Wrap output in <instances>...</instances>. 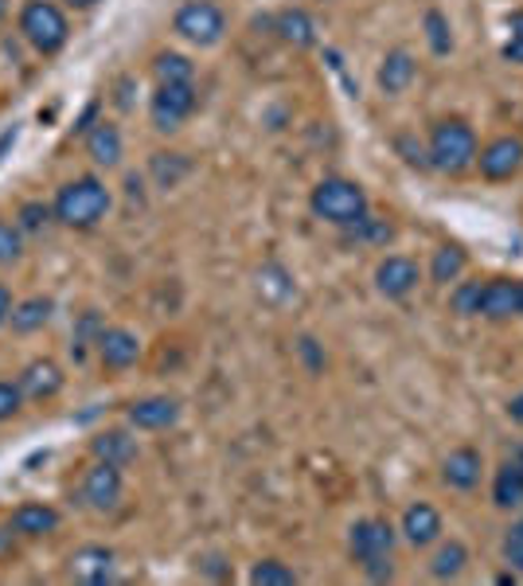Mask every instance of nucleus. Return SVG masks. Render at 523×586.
Instances as JSON below:
<instances>
[{
	"label": "nucleus",
	"mask_w": 523,
	"mask_h": 586,
	"mask_svg": "<svg viewBox=\"0 0 523 586\" xmlns=\"http://www.w3.org/2000/svg\"><path fill=\"white\" fill-rule=\"evenodd\" d=\"M246 583H254V586H297V571H293L290 563H281V559H258V563L251 566Z\"/></svg>",
	"instance_id": "7c9ffc66"
},
{
	"label": "nucleus",
	"mask_w": 523,
	"mask_h": 586,
	"mask_svg": "<svg viewBox=\"0 0 523 586\" xmlns=\"http://www.w3.org/2000/svg\"><path fill=\"white\" fill-rule=\"evenodd\" d=\"M426 566L437 583H449V578H457L469 566V547L461 544V539H437L434 556H430Z\"/></svg>",
	"instance_id": "a878e982"
},
{
	"label": "nucleus",
	"mask_w": 523,
	"mask_h": 586,
	"mask_svg": "<svg viewBox=\"0 0 523 586\" xmlns=\"http://www.w3.org/2000/svg\"><path fill=\"white\" fill-rule=\"evenodd\" d=\"M102 0H63V9H71V12H90V9H98Z\"/></svg>",
	"instance_id": "de8ad7c7"
},
{
	"label": "nucleus",
	"mask_w": 523,
	"mask_h": 586,
	"mask_svg": "<svg viewBox=\"0 0 523 586\" xmlns=\"http://www.w3.org/2000/svg\"><path fill=\"white\" fill-rule=\"evenodd\" d=\"M28 407L24 399V391H20L16 380H0V422H12L20 419V410Z\"/></svg>",
	"instance_id": "58836bf2"
},
{
	"label": "nucleus",
	"mask_w": 523,
	"mask_h": 586,
	"mask_svg": "<svg viewBox=\"0 0 523 586\" xmlns=\"http://www.w3.org/2000/svg\"><path fill=\"white\" fill-rule=\"evenodd\" d=\"M67 575L75 583H87V586H106L117 578V556L110 551L106 544H87L78 547L75 556L67 559Z\"/></svg>",
	"instance_id": "4468645a"
},
{
	"label": "nucleus",
	"mask_w": 523,
	"mask_h": 586,
	"mask_svg": "<svg viewBox=\"0 0 523 586\" xmlns=\"http://www.w3.org/2000/svg\"><path fill=\"white\" fill-rule=\"evenodd\" d=\"M398 544V527L383 517H363L348 527V556L356 563H368V559L379 556H395Z\"/></svg>",
	"instance_id": "6e6552de"
},
{
	"label": "nucleus",
	"mask_w": 523,
	"mask_h": 586,
	"mask_svg": "<svg viewBox=\"0 0 523 586\" xmlns=\"http://www.w3.org/2000/svg\"><path fill=\"white\" fill-rule=\"evenodd\" d=\"M51 219H55V215H51V204H43V200H24L16 212V227L24 234H39Z\"/></svg>",
	"instance_id": "f704fd0d"
},
{
	"label": "nucleus",
	"mask_w": 523,
	"mask_h": 586,
	"mask_svg": "<svg viewBox=\"0 0 523 586\" xmlns=\"http://www.w3.org/2000/svg\"><path fill=\"white\" fill-rule=\"evenodd\" d=\"M493 505L512 512V508H523V466H515L512 458L496 469L493 477Z\"/></svg>",
	"instance_id": "bb28decb"
},
{
	"label": "nucleus",
	"mask_w": 523,
	"mask_h": 586,
	"mask_svg": "<svg viewBox=\"0 0 523 586\" xmlns=\"http://www.w3.org/2000/svg\"><path fill=\"white\" fill-rule=\"evenodd\" d=\"M481 477H485V458H481V449L473 446L449 449L446 461H442V481H446L449 488H457V493H473V488L481 485Z\"/></svg>",
	"instance_id": "a211bd4d"
},
{
	"label": "nucleus",
	"mask_w": 523,
	"mask_h": 586,
	"mask_svg": "<svg viewBox=\"0 0 523 586\" xmlns=\"http://www.w3.org/2000/svg\"><path fill=\"white\" fill-rule=\"evenodd\" d=\"M24 239L28 234L20 231L16 219H0V266H16L24 258V251H28Z\"/></svg>",
	"instance_id": "72a5a7b5"
},
{
	"label": "nucleus",
	"mask_w": 523,
	"mask_h": 586,
	"mask_svg": "<svg viewBox=\"0 0 523 586\" xmlns=\"http://www.w3.org/2000/svg\"><path fill=\"white\" fill-rule=\"evenodd\" d=\"M98 364L106 371H129L137 360H141V336L126 324H106L98 332Z\"/></svg>",
	"instance_id": "1a4fd4ad"
},
{
	"label": "nucleus",
	"mask_w": 523,
	"mask_h": 586,
	"mask_svg": "<svg viewBox=\"0 0 523 586\" xmlns=\"http://www.w3.org/2000/svg\"><path fill=\"white\" fill-rule=\"evenodd\" d=\"M254 290H258L262 305H285L297 297V282H293V273L285 270L281 263H266L258 273H254Z\"/></svg>",
	"instance_id": "393cba45"
},
{
	"label": "nucleus",
	"mask_w": 523,
	"mask_h": 586,
	"mask_svg": "<svg viewBox=\"0 0 523 586\" xmlns=\"http://www.w3.org/2000/svg\"><path fill=\"white\" fill-rule=\"evenodd\" d=\"M446 524H442V512H437L430 500H414V505L403 508V520H398V536L407 539L410 547H434L442 539Z\"/></svg>",
	"instance_id": "dca6fc26"
},
{
	"label": "nucleus",
	"mask_w": 523,
	"mask_h": 586,
	"mask_svg": "<svg viewBox=\"0 0 523 586\" xmlns=\"http://www.w3.org/2000/svg\"><path fill=\"white\" fill-rule=\"evenodd\" d=\"M173 31L200 51L219 48L227 39V12L215 0H184L173 16Z\"/></svg>",
	"instance_id": "39448f33"
},
{
	"label": "nucleus",
	"mask_w": 523,
	"mask_h": 586,
	"mask_svg": "<svg viewBox=\"0 0 523 586\" xmlns=\"http://www.w3.org/2000/svg\"><path fill=\"white\" fill-rule=\"evenodd\" d=\"M348 239H356V243H371V246H387L391 239H395V224L391 219H379V215H363L356 227H348Z\"/></svg>",
	"instance_id": "2f4dec72"
},
{
	"label": "nucleus",
	"mask_w": 523,
	"mask_h": 586,
	"mask_svg": "<svg viewBox=\"0 0 523 586\" xmlns=\"http://www.w3.org/2000/svg\"><path fill=\"white\" fill-rule=\"evenodd\" d=\"M395 153L403 156V161H407L410 168H418V173H426L430 168V149L426 145H418L414 137H395Z\"/></svg>",
	"instance_id": "ea45409f"
},
{
	"label": "nucleus",
	"mask_w": 523,
	"mask_h": 586,
	"mask_svg": "<svg viewBox=\"0 0 523 586\" xmlns=\"http://www.w3.org/2000/svg\"><path fill=\"white\" fill-rule=\"evenodd\" d=\"M16 527H0V559H9V556H16Z\"/></svg>",
	"instance_id": "c03bdc74"
},
{
	"label": "nucleus",
	"mask_w": 523,
	"mask_h": 586,
	"mask_svg": "<svg viewBox=\"0 0 523 586\" xmlns=\"http://www.w3.org/2000/svg\"><path fill=\"white\" fill-rule=\"evenodd\" d=\"M51 317H55V297L51 293H31V297L16 302V309L9 317V329L16 336H36V332L48 329Z\"/></svg>",
	"instance_id": "4be33fe9"
},
{
	"label": "nucleus",
	"mask_w": 523,
	"mask_h": 586,
	"mask_svg": "<svg viewBox=\"0 0 523 586\" xmlns=\"http://www.w3.org/2000/svg\"><path fill=\"white\" fill-rule=\"evenodd\" d=\"M16 28L20 36L28 39V48L43 59L59 55L71 39V20L67 12H63V4H55V0H24V9H20L16 16Z\"/></svg>",
	"instance_id": "20e7f679"
},
{
	"label": "nucleus",
	"mask_w": 523,
	"mask_h": 586,
	"mask_svg": "<svg viewBox=\"0 0 523 586\" xmlns=\"http://www.w3.org/2000/svg\"><path fill=\"white\" fill-rule=\"evenodd\" d=\"M9 524L16 527L20 539H48L55 536L59 524H63V512H59L55 505H43V500H28V505H20L16 512H12Z\"/></svg>",
	"instance_id": "aec40b11"
},
{
	"label": "nucleus",
	"mask_w": 523,
	"mask_h": 586,
	"mask_svg": "<svg viewBox=\"0 0 523 586\" xmlns=\"http://www.w3.org/2000/svg\"><path fill=\"white\" fill-rule=\"evenodd\" d=\"M297 356H301V364H305L309 375H324V368H329L324 344H320L317 336H297Z\"/></svg>",
	"instance_id": "4c0bfd02"
},
{
	"label": "nucleus",
	"mask_w": 523,
	"mask_h": 586,
	"mask_svg": "<svg viewBox=\"0 0 523 586\" xmlns=\"http://www.w3.org/2000/svg\"><path fill=\"white\" fill-rule=\"evenodd\" d=\"M500 55L508 59V63H515V67H523V39H512L508 36V43L500 48Z\"/></svg>",
	"instance_id": "a18cd8bd"
},
{
	"label": "nucleus",
	"mask_w": 523,
	"mask_h": 586,
	"mask_svg": "<svg viewBox=\"0 0 523 586\" xmlns=\"http://www.w3.org/2000/svg\"><path fill=\"white\" fill-rule=\"evenodd\" d=\"M114 102H117V110H133V90H137V78L133 75H122L114 82Z\"/></svg>",
	"instance_id": "a19ab883"
},
{
	"label": "nucleus",
	"mask_w": 523,
	"mask_h": 586,
	"mask_svg": "<svg viewBox=\"0 0 523 586\" xmlns=\"http://www.w3.org/2000/svg\"><path fill=\"white\" fill-rule=\"evenodd\" d=\"M418 282H422V270H418L414 258H407V254H387V258H379L375 290L383 293L387 302H403V297H410V293L418 290Z\"/></svg>",
	"instance_id": "f8f14e48"
},
{
	"label": "nucleus",
	"mask_w": 523,
	"mask_h": 586,
	"mask_svg": "<svg viewBox=\"0 0 523 586\" xmlns=\"http://www.w3.org/2000/svg\"><path fill=\"white\" fill-rule=\"evenodd\" d=\"M200 106V90L195 82H156L149 94V122L156 133H176Z\"/></svg>",
	"instance_id": "423d86ee"
},
{
	"label": "nucleus",
	"mask_w": 523,
	"mask_h": 586,
	"mask_svg": "<svg viewBox=\"0 0 523 586\" xmlns=\"http://www.w3.org/2000/svg\"><path fill=\"white\" fill-rule=\"evenodd\" d=\"M94 114H98V102H90V106H87V114H82V117H78V133H87V129L90 126H94Z\"/></svg>",
	"instance_id": "09e8293b"
},
{
	"label": "nucleus",
	"mask_w": 523,
	"mask_h": 586,
	"mask_svg": "<svg viewBox=\"0 0 523 586\" xmlns=\"http://www.w3.org/2000/svg\"><path fill=\"white\" fill-rule=\"evenodd\" d=\"M476 317L485 321H512V317H523V282H512V278H493V282L481 285V309Z\"/></svg>",
	"instance_id": "2eb2a0df"
},
{
	"label": "nucleus",
	"mask_w": 523,
	"mask_h": 586,
	"mask_svg": "<svg viewBox=\"0 0 523 586\" xmlns=\"http://www.w3.org/2000/svg\"><path fill=\"white\" fill-rule=\"evenodd\" d=\"M90 454H94L98 461H110V466H133L137 458H141V446H137L133 438V426H106L98 430L94 438H90Z\"/></svg>",
	"instance_id": "6ab92c4d"
},
{
	"label": "nucleus",
	"mask_w": 523,
	"mask_h": 586,
	"mask_svg": "<svg viewBox=\"0 0 523 586\" xmlns=\"http://www.w3.org/2000/svg\"><path fill=\"white\" fill-rule=\"evenodd\" d=\"M12 309H16V297H12V290L4 282H0V329H9V317Z\"/></svg>",
	"instance_id": "37998d69"
},
{
	"label": "nucleus",
	"mask_w": 523,
	"mask_h": 586,
	"mask_svg": "<svg viewBox=\"0 0 523 586\" xmlns=\"http://www.w3.org/2000/svg\"><path fill=\"white\" fill-rule=\"evenodd\" d=\"M476 173L485 180H512L515 173L523 168V137H493L481 153H476Z\"/></svg>",
	"instance_id": "9d476101"
},
{
	"label": "nucleus",
	"mask_w": 523,
	"mask_h": 586,
	"mask_svg": "<svg viewBox=\"0 0 523 586\" xmlns=\"http://www.w3.org/2000/svg\"><path fill=\"white\" fill-rule=\"evenodd\" d=\"M149 67L156 82H195V63L184 51H156Z\"/></svg>",
	"instance_id": "c85d7f7f"
},
{
	"label": "nucleus",
	"mask_w": 523,
	"mask_h": 586,
	"mask_svg": "<svg viewBox=\"0 0 523 586\" xmlns=\"http://www.w3.org/2000/svg\"><path fill=\"white\" fill-rule=\"evenodd\" d=\"M508 28H512V39H523V12H515V16L508 20Z\"/></svg>",
	"instance_id": "8fccbe9b"
},
{
	"label": "nucleus",
	"mask_w": 523,
	"mask_h": 586,
	"mask_svg": "<svg viewBox=\"0 0 523 586\" xmlns=\"http://www.w3.org/2000/svg\"><path fill=\"white\" fill-rule=\"evenodd\" d=\"M422 28H426V43L434 55H449L454 51V31H449V20L442 16L437 9H426L422 16Z\"/></svg>",
	"instance_id": "473e14b6"
},
{
	"label": "nucleus",
	"mask_w": 523,
	"mask_h": 586,
	"mask_svg": "<svg viewBox=\"0 0 523 586\" xmlns=\"http://www.w3.org/2000/svg\"><path fill=\"white\" fill-rule=\"evenodd\" d=\"M465 266H469V254L457 243H446V246H437L434 258H430V278H434V285H454L461 282Z\"/></svg>",
	"instance_id": "cd10ccee"
},
{
	"label": "nucleus",
	"mask_w": 523,
	"mask_h": 586,
	"mask_svg": "<svg viewBox=\"0 0 523 586\" xmlns=\"http://www.w3.org/2000/svg\"><path fill=\"white\" fill-rule=\"evenodd\" d=\"M184 407L176 395H145V399H133L126 407V422L133 430H145V434H156V430H173L180 422Z\"/></svg>",
	"instance_id": "9b49d317"
},
{
	"label": "nucleus",
	"mask_w": 523,
	"mask_h": 586,
	"mask_svg": "<svg viewBox=\"0 0 523 586\" xmlns=\"http://www.w3.org/2000/svg\"><path fill=\"white\" fill-rule=\"evenodd\" d=\"M481 285L485 282H454L449 305H454L457 317H476V309H481Z\"/></svg>",
	"instance_id": "e433bc0d"
},
{
	"label": "nucleus",
	"mask_w": 523,
	"mask_h": 586,
	"mask_svg": "<svg viewBox=\"0 0 523 586\" xmlns=\"http://www.w3.org/2000/svg\"><path fill=\"white\" fill-rule=\"evenodd\" d=\"M126 195H129V200H133L137 207L145 204V176L129 173V176H126Z\"/></svg>",
	"instance_id": "79ce46f5"
},
{
	"label": "nucleus",
	"mask_w": 523,
	"mask_h": 586,
	"mask_svg": "<svg viewBox=\"0 0 523 586\" xmlns=\"http://www.w3.org/2000/svg\"><path fill=\"white\" fill-rule=\"evenodd\" d=\"M273 31H278L281 43L293 51L317 48V20L305 9H281L278 16H273Z\"/></svg>",
	"instance_id": "5701e85b"
},
{
	"label": "nucleus",
	"mask_w": 523,
	"mask_h": 586,
	"mask_svg": "<svg viewBox=\"0 0 523 586\" xmlns=\"http://www.w3.org/2000/svg\"><path fill=\"white\" fill-rule=\"evenodd\" d=\"M110 212H114V192H110L106 180L94 173L75 176L67 184H59L55 200H51L55 224H63L67 231H94L98 224H106Z\"/></svg>",
	"instance_id": "f257e3e1"
},
{
	"label": "nucleus",
	"mask_w": 523,
	"mask_h": 586,
	"mask_svg": "<svg viewBox=\"0 0 523 586\" xmlns=\"http://www.w3.org/2000/svg\"><path fill=\"white\" fill-rule=\"evenodd\" d=\"M508 458H512V461H515V466H523V442H520V446H515V449H512V454H508Z\"/></svg>",
	"instance_id": "3c124183"
},
{
	"label": "nucleus",
	"mask_w": 523,
	"mask_h": 586,
	"mask_svg": "<svg viewBox=\"0 0 523 586\" xmlns=\"http://www.w3.org/2000/svg\"><path fill=\"white\" fill-rule=\"evenodd\" d=\"M192 156L188 153H176V149H156L153 156H149V176H153L156 188H165V192H173V188H180L192 176Z\"/></svg>",
	"instance_id": "b1692460"
},
{
	"label": "nucleus",
	"mask_w": 523,
	"mask_h": 586,
	"mask_svg": "<svg viewBox=\"0 0 523 586\" xmlns=\"http://www.w3.org/2000/svg\"><path fill=\"white\" fill-rule=\"evenodd\" d=\"M426 149H430V168H437V173L446 176L469 173L476 165V153H481L476 133L465 117H442V122H434Z\"/></svg>",
	"instance_id": "7ed1b4c3"
},
{
	"label": "nucleus",
	"mask_w": 523,
	"mask_h": 586,
	"mask_svg": "<svg viewBox=\"0 0 523 586\" xmlns=\"http://www.w3.org/2000/svg\"><path fill=\"white\" fill-rule=\"evenodd\" d=\"M82 149H87L90 165L94 168H117L122 165V156H126V137H122V129H117V122H94V126L82 133Z\"/></svg>",
	"instance_id": "f3484780"
},
{
	"label": "nucleus",
	"mask_w": 523,
	"mask_h": 586,
	"mask_svg": "<svg viewBox=\"0 0 523 586\" xmlns=\"http://www.w3.org/2000/svg\"><path fill=\"white\" fill-rule=\"evenodd\" d=\"M500 556H505V566H508V571L523 575V517L508 524L505 539H500Z\"/></svg>",
	"instance_id": "c9c22d12"
},
{
	"label": "nucleus",
	"mask_w": 523,
	"mask_h": 586,
	"mask_svg": "<svg viewBox=\"0 0 523 586\" xmlns=\"http://www.w3.org/2000/svg\"><path fill=\"white\" fill-rule=\"evenodd\" d=\"M102 329H106V321H102V313H98V309L78 313L75 332H71V356H75V364L87 360L90 348L98 344V332H102Z\"/></svg>",
	"instance_id": "c756f323"
},
{
	"label": "nucleus",
	"mask_w": 523,
	"mask_h": 586,
	"mask_svg": "<svg viewBox=\"0 0 523 586\" xmlns=\"http://www.w3.org/2000/svg\"><path fill=\"white\" fill-rule=\"evenodd\" d=\"M414 75H418L414 55H410L407 48H391L387 55H383V63H379L375 82H379V90H383L387 98H398V94H407V90H410Z\"/></svg>",
	"instance_id": "412c9836"
},
{
	"label": "nucleus",
	"mask_w": 523,
	"mask_h": 586,
	"mask_svg": "<svg viewBox=\"0 0 523 586\" xmlns=\"http://www.w3.org/2000/svg\"><path fill=\"white\" fill-rule=\"evenodd\" d=\"M16 383H20V391H24V399L28 403H48V399H55L59 391L67 387V375H63V368H59L51 356H36V360H28L24 368H20Z\"/></svg>",
	"instance_id": "ddd939ff"
},
{
	"label": "nucleus",
	"mask_w": 523,
	"mask_h": 586,
	"mask_svg": "<svg viewBox=\"0 0 523 586\" xmlns=\"http://www.w3.org/2000/svg\"><path fill=\"white\" fill-rule=\"evenodd\" d=\"M309 212L320 224H332L340 231L356 227L363 215H371V200L363 192V184L348 180V176H324L317 188L309 192Z\"/></svg>",
	"instance_id": "f03ea898"
},
{
	"label": "nucleus",
	"mask_w": 523,
	"mask_h": 586,
	"mask_svg": "<svg viewBox=\"0 0 523 586\" xmlns=\"http://www.w3.org/2000/svg\"><path fill=\"white\" fill-rule=\"evenodd\" d=\"M82 500H87V508L102 512V517L117 512L122 500H126V473H122V466H110V461L98 458L90 461V469L82 473Z\"/></svg>",
	"instance_id": "0eeeda50"
},
{
	"label": "nucleus",
	"mask_w": 523,
	"mask_h": 586,
	"mask_svg": "<svg viewBox=\"0 0 523 586\" xmlns=\"http://www.w3.org/2000/svg\"><path fill=\"white\" fill-rule=\"evenodd\" d=\"M508 419H512L515 426H523V391L512 395V403H508Z\"/></svg>",
	"instance_id": "49530a36"
}]
</instances>
